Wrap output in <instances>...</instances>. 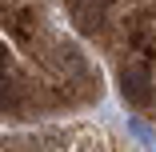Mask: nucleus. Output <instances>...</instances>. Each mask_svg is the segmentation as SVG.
I'll use <instances>...</instances> for the list:
<instances>
[{
	"instance_id": "obj_3",
	"label": "nucleus",
	"mask_w": 156,
	"mask_h": 152,
	"mask_svg": "<svg viewBox=\"0 0 156 152\" xmlns=\"http://www.w3.org/2000/svg\"><path fill=\"white\" fill-rule=\"evenodd\" d=\"M0 64H4V44H0Z\"/></svg>"
},
{
	"instance_id": "obj_2",
	"label": "nucleus",
	"mask_w": 156,
	"mask_h": 152,
	"mask_svg": "<svg viewBox=\"0 0 156 152\" xmlns=\"http://www.w3.org/2000/svg\"><path fill=\"white\" fill-rule=\"evenodd\" d=\"M8 24H12V32H16L20 40H32V32L40 28V20H36V12H32V8H16Z\"/></svg>"
},
{
	"instance_id": "obj_1",
	"label": "nucleus",
	"mask_w": 156,
	"mask_h": 152,
	"mask_svg": "<svg viewBox=\"0 0 156 152\" xmlns=\"http://www.w3.org/2000/svg\"><path fill=\"white\" fill-rule=\"evenodd\" d=\"M120 92H124V100H128L132 108L152 104L156 84H152V72H148L144 60H132V64H124V68H120Z\"/></svg>"
}]
</instances>
